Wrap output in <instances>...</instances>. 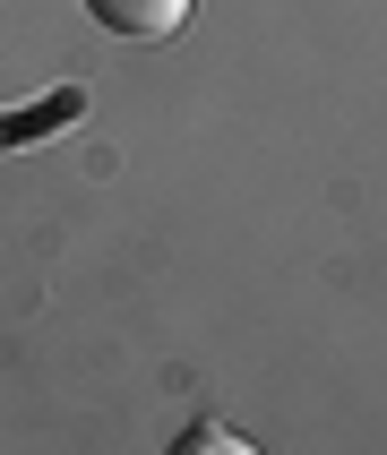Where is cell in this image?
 <instances>
[{
    "mask_svg": "<svg viewBox=\"0 0 387 455\" xmlns=\"http://www.w3.org/2000/svg\"><path fill=\"white\" fill-rule=\"evenodd\" d=\"M77 112H86V95H77V86H60V95H44V103H26V112H0V155H9V147H35L44 129H69Z\"/></svg>",
    "mask_w": 387,
    "mask_h": 455,
    "instance_id": "cell-2",
    "label": "cell"
},
{
    "mask_svg": "<svg viewBox=\"0 0 387 455\" xmlns=\"http://www.w3.org/2000/svg\"><path fill=\"white\" fill-rule=\"evenodd\" d=\"M86 18L129 35V44H155V35H173V26L189 18V0H86Z\"/></svg>",
    "mask_w": 387,
    "mask_h": 455,
    "instance_id": "cell-1",
    "label": "cell"
},
{
    "mask_svg": "<svg viewBox=\"0 0 387 455\" xmlns=\"http://www.w3.org/2000/svg\"><path fill=\"white\" fill-rule=\"evenodd\" d=\"M164 455H258V447H250L241 430H224V421H189V430H181Z\"/></svg>",
    "mask_w": 387,
    "mask_h": 455,
    "instance_id": "cell-3",
    "label": "cell"
}]
</instances>
